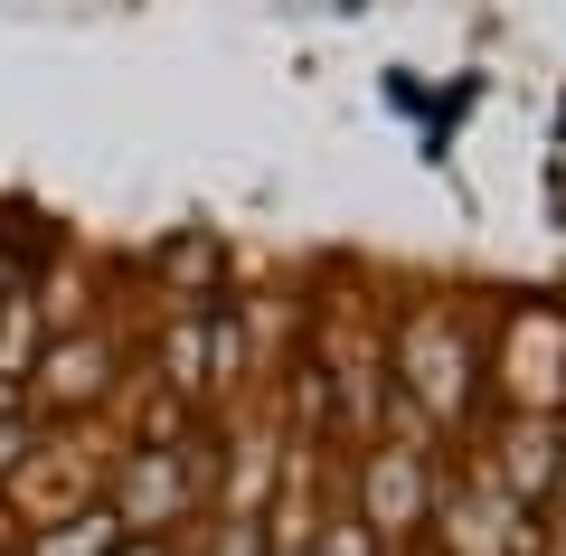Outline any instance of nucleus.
I'll use <instances>...</instances> for the list:
<instances>
[{
	"label": "nucleus",
	"mask_w": 566,
	"mask_h": 556,
	"mask_svg": "<svg viewBox=\"0 0 566 556\" xmlns=\"http://www.w3.org/2000/svg\"><path fill=\"white\" fill-rule=\"evenodd\" d=\"M424 510H434V462L406 453V443H378L368 472H359V528L406 537V528H424Z\"/></svg>",
	"instance_id": "obj_3"
},
{
	"label": "nucleus",
	"mask_w": 566,
	"mask_h": 556,
	"mask_svg": "<svg viewBox=\"0 0 566 556\" xmlns=\"http://www.w3.org/2000/svg\"><path fill=\"white\" fill-rule=\"evenodd\" d=\"M547 472H557V434H547V416H528V424H520V453L501 462V491L528 510V500L547 491Z\"/></svg>",
	"instance_id": "obj_7"
},
{
	"label": "nucleus",
	"mask_w": 566,
	"mask_h": 556,
	"mask_svg": "<svg viewBox=\"0 0 566 556\" xmlns=\"http://www.w3.org/2000/svg\"><path fill=\"white\" fill-rule=\"evenodd\" d=\"M104 387H114V339H57V349H39V368H29L20 406H95Z\"/></svg>",
	"instance_id": "obj_4"
},
{
	"label": "nucleus",
	"mask_w": 566,
	"mask_h": 556,
	"mask_svg": "<svg viewBox=\"0 0 566 556\" xmlns=\"http://www.w3.org/2000/svg\"><path fill=\"white\" fill-rule=\"evenodd\" d=\"M274 481V434H255L245 443V462H237V481H227V518H255V491Z\"/></svg>",
	"instance_id": "obj_8"
},
{
	"label": "nucleus",
	"mask_w": 566,
	"mask_h": 556,
	"mask_svg": "<svg viewBox=\"0 0 566 556\" xmlns=\"http://www.w3.org/2000/svg\"><path fill=\"white\" fill-rule=\"evenodd\" d=\"M114 556H170V547H161V537H133V547H114Z\"/></svg>",
	"instance_id": "obj_10"
},
{
	"label": "nucleus",
	"mask_w": 566,
	"mask_h": 556,
	"mask_svg": "<svg viewBox=\"0 0 566 556\" xmlns=\"http://www.w3.org/2000/svg\"><path fill=\"white\" fill-rule=\"evenodd\" d=\"M123 547V518L114 500H85V510L48 518V528H29V556H114Z\"/></svg>",
	"instance_id": "obj_6"
},
{
	"label": "nucleus",
	"mask_w": 566,
	"mask_h": 556,
	"mask_svg": "<svg viewBox=\"0 0 566 556\" xmlns=\"http://www.w3.org/2000/svg\"><path fill=\"white\" fill-rule=\"evenodd\" d=\"M10 481H20V500H29L39 528H48V518H66V510H85V462H66V443H57V453L29 443V462H20Z\"/></svg>",
	"instance_id": "obj_5"
},
{
	"label": "nucleus",
	"mask_w": 566,
	"mask_h": 556,
	"mask_svg": "<svg viewBox=\"0 0 566 556\" xmlns=\"http://www.w3.org/2000/svg\"><path fill=\"white\" fill-rule=\"evenodd\" d=\"M199 500V462L180 453V443H142L133 453V472L114 481V518H123V537H161L170 518Z\"/></svg>",
	"instance_id": "obj_2"
},
{
	"label": "nucleus",
	"mask_w": 566,
	"mask_h": 556,
	"mask_svg": "<svg viewBox=\"0 0 566 556\" xmlns=\"http://www.w3.org/2000/svg\"><path fill=\"white\" fill-rule=\"evenodd\" d=\"M29 462V416H0V481Z\"/></svg>",
	"instance_id": "obj_9"
},
{
	"label": "nucleus",
	"mask_w": 566,
	"mask_h": 556,
	"mask_svg": "<svg viewBox=\"0 0 566 556\" xmlns=\"http://www.w3.org/2000/svg\"><path fill=\"white\" fill-rule=\"evenodd\" d=\"M397 397H406L416 424H453L472 406V349H463L453 321H434V312L406 321V339H397Z\"/></svg>",
	"instance_id": "obj_1"
}]
</instances>
